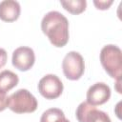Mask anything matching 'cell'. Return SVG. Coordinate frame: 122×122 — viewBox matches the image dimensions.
<instances>
[{"instance_id": "cell-1", "label": "cell", "mask_w": 122, "mask_h": 122, "mask_svg": "<svg viewBox=\"0 0 122 122\" xmlns=\"http://www.w3.org/2000/svg\"><path fill=\"white\" fill-rule=\"evenodd\" d=\"M41 30L54 47L62 48L69 41V21L59 11L46 13L41 21Z\"/></svg>"}, {"instance_id": "cell-2", "label": "cell", "mask_w": 122, "mask_h": 122, "mask_svg": "<svg viewBox=\"0 0 122 122\" xmlns=\"http://www.w3.org/2000/svg\"><path fill=\"white\" fill-rule=\"evenodd\" d=\"M100 62L106 72L116 80H121L122 52L115 45H106L100 51Z\"/></svg>"}, {"instance_id": "cell-3", "label": "cell", "mask_w": 122, "mask_h": 122, "mask_svg": "<svg viewBox=\"0 0 122 122\" xmlns=\"http://www.w3.org/2000/svg\"><path fill=\"white\" fill-rule=\"evenodd\" d=\"M38 106L36 98L26 89H20L9 96L8 108L15 113H30Z\"/></svg>"}, {"instance_id": "cell-4", "label": "cell", "mask_w": 122, "mask_h": 122, "mask_svg": "<svg viewBox=\"0 0 122 122\" xmlns=\"http://www.w3.org/2000/svg\"><path fill=\"white\" fill-rule=\"evenodd\" d=\"M62 70L69 80H78L85 71V63L82 55L77 51L68 52L62 62Z\"/></svg>"}, {"instance_id": "cell-5", "label": "cell", "mask_w": 122, "mask_h": 122, "mask_svg": "<svg viewBox=\"0 0 122 122\" xmlns=\"http://www.w3.org/2000/svg\"><path fill=\"white\" fill-rule=\"evenodd\" d=\"M63 83L55 74L43 76L38 83V92L46 99L58 98L63 92Z\"/></svg>"}, {"instance_id": "cell-6", "label": "cell", "mask_w": 122, "mask_h": 122, "mask_svg": "<svg viewBox=\"0 0 122 122\" xmlns=\"http://www.w3.org/2000/svg\"><path fill=\"white\" fill-rule=\"evenodd\" d=\"M34 62L35 54L31 48L19 47L12 52V66L21 71H27L31 69L34 65Z\"/></svg>"}, {"instance_id": "cell-7", "label": "cell", "mask_w": 122, "mask_h": 122, "mask_svg": "<svg viewBox=\"0 0 122 122\" xmlns=\"http://www.w3.org/2000/svg\"><path fill=\"white\" fill-rule=\"evenodd\" d=\"M110 97L111 89L103 82L92 85L87 92V102L92 106L103 105L110 99Z\"/></svg>"}, {"instance_id": "cell-8", "label": "cell", "mask_w": 122, "mask_h": 122, "mask_svg": "<svg viewBox=\"0 0 122 122\" xmlns=\"http://www.w3.org/2000/svg\"><path fill=\"white\" fill-rule=\"evenodd\" d=\"M20 5L14 0H4L0 2V19L4 22H13L19 18Z\"/></svg>"}, {"instance_id": "cell-9", "label": "cell", "mask_w": 122, "mask_h": 122, "mask_svg": "<svg viewBox=\"0 0 122 122\" xmlns=\"http://www.w3.org/2000/svg\"><path fill=\"white\" fill-rule=\"evenodd\" d=\"M100 112L101 111L97 110L95 106H92L86 101L79 104L75 112V116L78 122H94Z\"/></svg>"}, {"instance_id": "cell-10", "label": "cell", "mask_w": 122, "mask_h": 122, "mask_svg": "<svg viewBox=\"0 0 122 122\" xmlns=\"http://www.w3.org/2000/svg\"><path fill=\"white\" fill-rule=\"evenodd\" d=\"M19 82V77L11 71L5 70L0 72V92H7L13 89Z\"/></svg>"}, {"instance_id": "cell-11", "label": "cell", "mask_w": 122, "mask_h": 122, "mask_svg": "<svg viewBox=\"0 0 122 122\" xmlns=\"http://www.w3.org/2000/svg\"><path fill=\"white\" fill-rule=\"evenodd\" d=\"M62 7L71 14L82 13L87 7V2L85 0H67L60 1Z\"/></svg>"}, {"instance_id": "cell-12", "label": "cell", "mask_w": 122, "mask_h": 122, "mask_svg": "<svg viewBox=\"0 0 122 122\" xmlns=\"http://www.w3.org/2000/svg\"><path fill=\"white\" fill-rule=\"evenodd\" d=\"M63 117H65L63 111L58 108H51L43 112L40 118V122H56Z\"/></svg>"}, {"instance_id": "cell-13", "label": "cell", "mask_w": 122, "mask_h": 122, "mask_svg": "<svg viewBox=\"0 0 122 122\" xmlns=\"http://www.w3.org/2000/svg\"><path fill=\"white\" fill-rule=\"evenodd\" d=\"M113 3V1L112 0H109V1H96V0H94L93 1V4H94V6L96 7V9H98V10H108L110 7H111V5Z\"/></svg>"}, {"instance_id": "cell-14", "label": "cell", "mask_w": 122, "mask_h": 122, "mask_svg": "<svg viewBox=\"0 0 122 122\" xmlns=\"http://www.w3.org/2000/svg\"><path fill=\"white\" fill-rule=\"evenodd\" d=\"M9 105V96L7 95V92H0V112H3L8 108Z\"/></svg>"}, {"instance_id": "cell-15", "label": "cell", "mask_w": 122, "mask_h": 122, "mask_svg": "<svg viewBox=\"0 0 122 122\" xmlns=\"http://www.w3.org/2000/svg\"><path fill=\"white\" fill-rule=\"evenodd\" d=\"M7 60H8V54H7V51L0 48V69H2L6 63H7Z\"/></svg>"}, {"instance_id": "cell-16", "label": "cell", "mask_w": 122, "mask_h": 122, "mask_svg": "<svg viewBox=\"0 0 122 122\" xmlns=\"http://www.w3.org/2000/svg\"><path fill=\"white\" fill-rule=\"evenodd\" d=\"M94 122H112V121H111L109 115H108L106 112H104L101 111L99 116L97 117V119H96Z\"/></svg>"}, {"instance_id": "cell-17", "label": "cell", "mask_w": 122, "mask_h": 122, "mask_svg": "<svg viewBox=\"0 0 122 122\" xmlns=\"http://www.w3.org/2000/svg\"><path fill=\"white\" fill-rule=\"evenodd\" d=\"M56 122H70L68 119H66V117H63V118H60L58 121H56Z\"/></svg>"}]
</instances>
